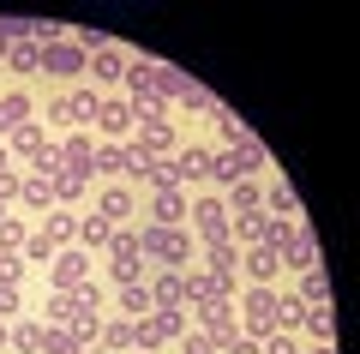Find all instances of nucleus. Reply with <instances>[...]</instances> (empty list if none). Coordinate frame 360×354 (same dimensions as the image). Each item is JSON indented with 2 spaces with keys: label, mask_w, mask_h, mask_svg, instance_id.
<instances>
[{
  "label": "nucleus",
  "mask_w": 360,
  "mask_h": 354,
  "mask_svg": "<svg viewBox=\"0 0 360 354\" xmlns=\"http://www.w3.org/2000/svg\"><path fill=\"white\" fill-rule=\"evenodd\" d=\"M132 139H139V144H144L150 156H162V163H168V156L180 151V144H186V139H180V127H174V120H139V132H132Z\"/></svg>",
  "instance_id": "obj_15"
},
{
  "label": "nucleus",
  "mask_w": 360,
  "mask_h": 354,
  "mask_svg": "<svg viewBox=\"0 0 360 354\" xmlns=\"http://www.w3.org/2000/svg\"><path fill=\"white\" fill-rule=\"evenodd\" d=\"M210 144H198V139H186L174 156H168V168H174V180H180V192H193V187H210Z\"/></svg>",
  "instance_id": "obj_8"
},
{
  "label": "nucleus",
  "mask_w": 360,
  "mask_h": 354,
  "mask_svg": "<svg viewBox=\"0 0 360 354\" xmlns=\"http://www.w3.org/2000/svg\"><path fill=\"white\" fill-rule=\"evenodd\" d=\"M295 210H300L295 187H288L283 175H270V180H264V216H283V222H295Z\"/></svg>",
  "instance_id": "obj_23"
},
{
  "label": "nucleus",
  "mask_w": 360,
  "mask_h": 354,
  "mask_svg": "<svg viewBox=\"0 0 360 354\" xmlns=\"http://www.w3.org/2000/svg\"><path fill=\"white\" fill-rule=\"evenodd\" d=\"M276 294L283 289H240L234 294V324H240V336L264 342L276 330Z\"/></svg>",
  "instance_id": "obj_2"
},
{
  "label": "nucleus",
  "mask_w": 360,
  "mask_h": 354,
  "mask_svg": "<svg viewBox=\"0 0 360 354\" xmlns=\"http://www.w3.org/2000/svg\"><path fill=\"white\" fill-rule=\"evenodd\" d=\"M66 102H72V132H90V127H96V108H103V90H96V84L66 90Z\"/></svg>",
  "instance_id": "obj_22"
},
{
  "label": "nucleus",
  "mask_w": 360,
  "mask_h": 354,
  "mask_svg": "<svg viewBox=\"0 0 360 354\" xmlns=\"http://www.w3.org/2000/svg\"><path fill=\"white\" fill-rule=\"evenodd\" d=\"M6 151H13V163H25V168H37L42 156L54 151V139H49V127H42V120H30V127H18L13 139H6Z\"/></svg>",
  "instance_id": "obj_12"
},
{
  "label": "nucleus",
  "mask_w": 360,
  "mask_h": 354,
  "mask_svg": "<svg viewBox=\"0 0 360 354\" xmlns=\"http://www.w3.org/2000/svg\"><path fill=\"white\" fill-rule=\"evenodd\" d=\"M30 120H37V96H30L25 84H6L0 90V144L13 139L18 127H30Z\"/></svg>",
  "instance_id": "obj_11"
},
{
  "label": "nucleus",
  "mask_w": 360,
  "mask_h": 354,
  "mask_svg": "<svg viewBox=\"0 0 360 354\" xmlns=\"http://www.w3.org/2000/svg\"><path fill=\"white\" fill-rule=\"evenodd\" d=\"M103 277H108V289H132V282H144V258H108Z\"/></svg>",
  "instance_id": "obj_33"
},
{
  "label": "nucleus",
  "mask_w": 360,
  "mask_h": 354,
  "mask_svg": "<svg viewBox=\"0 0 360 354\" xmlns=\"http://www.w3.org/2000/svg\"><path fill=\"white\" fill-rule=\"evenodd\" d=\"M90 277H96V258H90L84 246H60V253L49 258V289L54 294H78Z\"/></svg>",
  "instance_id": "obj_6"
},
{
  "label": "nucleus",
  "mask_w": 360,
  "mask_h": 354,
  "mask_svg": "<svg viewBox=\"0 0 360 354\" xmlns=\"http://www.w3.org/2000/svg\"><path fill=\"white\" fill-rule=\"evenodd\" d=\"M115 306H120V318H144L150 312V289H144V282H132V289H115Z\"/></svg>",
  "instance_id": "obj_35"
},
{
  "label": "nucleus",
  "mask_w": 360,
  "mask_h": 354,
  "mask_svg": "<svg viewBox=\"0 0 360 354\" xmlns=\"http://www.w3.org/2000/svg\"><path fill=\"white\" fill-rule=\"evenodd\" d=\"M307 354H336V342H307Z\"/></svg>",
  "instance_id": "obj_51"
},
{
  "label": "nucleus",
  "mask_w": 360,
  "mask_h": 354,
  "mask_svg": "<svg viewBox=\"0 0 360 354\" xmlns=\"http://www.w3.org/2000/svg\"><path fill=\"white\" fill-rule=\"evenodd\" d=\"M205 120L217 127V144H210V151H234V144H246V139H252V127H246V120H240L234 108H222V102L205 114Z\"/></svg>",
  "instance_id": "obj_16"
},
{
  "label": "nucleus",
  "mask_w": 360,
  "mask_h": 354,
  "mask_svg": "<svg viewBox=\"0 0 360 354\" xmlns=\"http://www.w3.org/2000/svg\"><path fill=\"white\" fill-rule=\"evenodd\" d=\"M18 180H25L18 168H0V204H13V198H18Z\"/></svg>",
  "instance_id": "obj_49"
},
{
  "label": "nucleus",
  "mask_w": 360,
  "mask_h": 354,
  "mask_svg": "<svg viewBox=\"0 0 360 354\" xmlns=\"http://www.w3.org/2000/svg\"><path fill=\"white\" fill-rule=\"evenodd\" d=\"M13 354H42V318H13Z\"/></svg>",
  "instance_id": "obj_36"
},
{
  "label": "nucleus",
  "mask_w": 360,
  "mask_h": 354,
  "mask_svg": "<svg viewBox=\"0 0 360 354\" xmlns=\"http://www.w3.org/2000/svg\"><path fill=\"white\" fill-rule=\"evenodd\" d=\"M264 168H270V151L258 139H246V144H234V151H217L210 156V187H234V180H264Z\"/></svg>",
  "instance_id": "obj_1"
},
{
  "label": "nucleus",
  "mask_w": 360,
  "mask_h": 354,
  "mask_svg": "<svg viewBox=\"0 0 360 354\" xmlns=\"http://www.w3.org/2000/svg\"><path fill=\"white\" fill-rule=\"evenodd\" d=\"M42 127H49V132H72V102H66V96H49V108H42Z\"/></svg>",
  "instance_id": "obj_40"
},
{
  "label": "nucleus",
  "mask_w": 360,
  "mask_h": 354,
  "mask_svg": "<svg viewBox=\"0 0 360 354\" xmlns=\"http://www.w3.org/2000/svg\"><path fill=\"white\" fill-rule=\"evenodd\" d=\"M300 301H307V306H330V277H324V270L319 265H312V270H300Z\"/></svg>",
  "instance_id": "obj_34"
},
{
  "label": "nucleus",
  "mask_w": 360,
  "mask_h": 354,
  "mask_svg": "<svg viewBox=\"0 0 360 354\" xmlns=\"http://www.w3.org/2000/svg\"><path fill=\"white\" fill-rule=\"evenodd\" d=\"M72 312H78L72 294H54V289H49V301H42V324H66Z\"/></svg>",
  "instance_id": "obj_42"
},
{
  "label": "nucleus",
  "mask_w": 360,
  "mask_h": 354,
  "mask_svg": "<svg viewBox=\"0 0 360 354\" xmlns=\"http://www.w3.org/2000/svg\"><path fill=\"white\" fill-rule=\"evenodd\" d=\"M30 258H37L42 270H49V258H54V246H49V234H42V228H30V241H25V265Z\"/></svg>",
  "instance_id": "obj_44"
},
{
  "label": "nucleus",
  "mask_w": 360,
  "mask_h": 354,
  "mask_svg": "<svg viewBox=\"0 0 360 354\" xmlns=\"http://www.w3.org/2000/svg\"><path fill=\"white\" fill-rule=\"evenodd\" d=\"M217 354H258V342H252V336H234V342H222Z\"/></svg>",
  "instance_id": "obj_50"
},
{
  "label": "nucleus",
  "mask_w": 360,
  "mask_h": 354,
  "mask_svg": "<svg viewBox=\"0 0 360 354\" xmlns=\"http://www.w3.org/2000/svg\"><path fill=\"white\" fill-rule=\"evenodd\" d=\"M144 289H150V301H156V306H186L180 270H150V277H144Z\"/></svg>",
  "instance_id": "obj_28"
},
{
  "label": "nucleus",
  "mask_w": 360,
  "mask_h": 354,
  "mask_svg": "<svg viewBox=\"0 0 360 354\" xmlns=\"http://www.w3.org/2000/svg\"><path fill=\"white\" fill-rule=\"evenodd\" d=\"M6 348H13V324H0V354H6Z\"/></svg>",
  "instance_id": "obj_52"
},
{
  "label": "nucleus",
  "mask_w": 360,
  "mask_h": 354,
  "mask_svg": "<svg viewBox=\"0 0 360 354\" xmlns=\"http://www.w3.org/2000/svg\"><path fill=\"white\" fill-rule=\"evenodd\" d=\"M312 265H319V234H312L307 222H295V241H288V253H283V270L300 277V270H312Z\"/></svg>",
  "instance_id": "obj_17"
},
{
  "label": "nucleus",
  "mask_w": 360,
  "mask_h": 354,
  "mask_svg": "<svg viewBox=\"0 0 360 354\" xmlns=\"http://www.w3.org/2000/svg\"><path fill=\"white\" fill-rule=\"evenodd\" d=\"M300 330H307L312 342H336V306H307Z\"/></svg>",
  "instance_id": "obj_31"
},
{
  "label": "nucleus",
  "mask_w": 360,
  "mask_h": 354,
  "mask_svg": "<svg viewBox=\"0 0 360 354\" xmlns=\"http://www.w3.org/2000/svg\"><path fill=\"white\" fill-rule=\"evenodd\" d=\"M139 253L162 265V253H168V228H156V222H139Z\"/></svg>",
  "instance_id": "obj_39"
},
{
  "label": "nucleus",
  "mask_w": 360,
  "mask_h": 354,
  "mask_svg": "<svg viewBox=\"0 0 360 354\" xmlns=\"http://www.w3.org/2000/svg\"><path fill=\"white\" fill-rule=\"evenodd\" d=\"M193 265H198V241H193V228H168L162 270H193Z\"/></svg>",
  "instance_id": "obj_21"
},
{
  "label": "nucleus",
  "mask_w": 360,
  "mask_h": 354,
  "mask_svg": "<svg viewBox=\"0 0 360 354\" xmlns=\"http://www.w3.org/2000/svg\"><path fill=\"white\" fill-rule=\"evenodd\" d=\"M13 318H18V289L0 282V324H13Z\"/></svg>",
  "instance_id": "obj_48"
},
{
  "label": "nucleus",
  "mask_w": 360,
  "mask_h": 354,
  "mask_svg": "<svg viewBox=\"0 0 360 354\" xmlns=\"http://www.w3.org/2000/svg\"><path fill=\"white\" fill-rule=\"evenodd\" d=\"M108 241H115V222H103L96 210H84V216H78V246H84L90 258H96V253H108Z\"/></svg>",
  "instance_id": "obj_25"
},
{
  "label": "nucleus",
  "mask_w": 360,
  "mask_h": 354,
  "mask_svg": "<svg viewBox=\"0 0 360 354\" xmlns=\"http://www.w3.org/2000/svg\"><path fill=\"white\" fill-rule=\"evenodd\" d=\"M42 354H84V342L66 324H42Z\"/></svg>",
  "instance_id": "obj_37"
},
{
  "label": "nucleus",
  "mask_w": 360,
  "mask_h": 354,
  "mask_svg": "<svg viewBox=\"0 0 360 354\" xmlns=\"http://www.w3.org/2000/svg\"><path fill=\"white\" fill-rule=\"evenodd\" d=\"M49 187H54V204H60V210H78V204L90 198V180H84V175H72V168H60Z\"/></svg>",
  "instance_id": "obj_27"
},
{
  "label": "nucleus",
  "mask_w": 360,
  "mask_h": 354,
  "mask_svg": "<svg viewBox=\"0 0 360 354\" xmlns=\"http://www.w3.org/2000/svg\"><path fill=\"white\" fill-rule=\"evenodd\" d=\"M0 72H13L18 84H25V78H42V49L37 42H13V49H6V61H0Z\"/></svg>",
  "instance_id": "obj_18"
},
{
  "label": "nucleus",
  "mask_w": 360,
  "mask_h": 354,
  "mask_svg": "<svg viewBox=\"0 0 360 354\" xmlns=\"http://www.w3.org/2000/svg\"><path fill=\"white\" fill-rule=\"evenodd\" d=\"M240 277H246V289H276V282H283V265H276V253H264V246H246Z\"/></svg>",
  "instance_id": "obj_13"
},
{
  "label": "nucleus",
  "mask_w": 360,
  "mask_h": 354,
  "mask_svg": "<svg viewBox=\"0 0 360 354\" xmlns=\"http://www.w3.org/2000/svg\"><path fill=\"white\" fill-rule=\"evenodd\" d=\"M66 330H72V336L84 342V354H96V330H103V312H90V306H78V312L66 318Z\"/></svg>",
  "instance_id": "obj_32"
},
{
  "label": "nucleus",
  "mask_w": 360,
  "mask_h": 354,
  "mask_svg": "<svg viewBox=\"0 0 360 354\" xmlns=\"http://www.w3.org/2000/svg\"><path fill=\"white\" fill-rule=\"evenodd\" d=\"M0 282H25V253H0Z\"/></svg>",
  "instance_id": "obj_46"
},
{
  "label": "nucleus",
  "mask_w": 360,
  "mask_h": 354,
  "mask_svg": "<svg viewBox=\"0 0 360 354\" xmlns=\"http://www.w3.org/2000/svg\"><path fill=\"white\" fill-rule=\"evenodd\" d=\"M96 348H103V354H132V318H103Z\"/></svg>",
  "instance_id": "obj_30"
},
{
  "label": "nucleus",
  "mask_w": 360,
  "mask_h": 354,
  "mask_svg": "<svg viewBox=\"0 0 360 354\" xmlns=\"http://www.w3.org/2000/svg\"><path fill=\"white\" fill-rule=\"evenodd\" d=\"M25 241H30V228L18 222V216H6V222H0V253H25Z\"/></svg>",
  "instance_id": "obj_43"
},
{
  "label": "nucleus",
  "mask_w": 360,
  "mask_h": 354,
  "mask_svg": "<svg viewBox=\"0 0 360 354\" xmlns=\"http://www.w3.org/2000/svg\"><path fill=\"white\" fill-rule=\"evenodd\" d=\"M186 210H193V192H180V187L144 192V222H156V228H186Z\"/></svg>",
  "instance_id": "obj_9"
},
{
  "label": "nucleus",
  "mask_w": 360,
  "mask_h": 354,
  "mask_svg": "<svg viewBox=\"0 0 360 354\" xmlns=\"http://www.w3.org/2000/svg\"><path fill=\"white\" fill-rule=\"evenodd\" d=\"M54 151H60V168H72V175L90 180V156H96V132H66V139H54ZM96 187V180H90Z\"/></svg>",
  "instance_id": "obj_14"
},
{
  "label": "nucleus",
  "mask_w": 360,
  "mask_h": 354,
  "mask_svg": "<svg viewBox=\"0 0 360 354\" xmlns=\"http://www.w3.org/2000/svg\"><path fill=\"white\" fill-rule=\"evenodd\" d=\"M198 78H186L180 72V66H168V61H156V96L168 102V108H174V102H186V90H193Z\"/></svg>",
  "instance_id": "obj_26"
},
{
  "label": "nucleus",
  "mask_w": 360,
  "mask_h": 354,
  "mask_svg": "<svg viewBox=\"0 0 360 354\" xmlns=\"http://www.w3.org/2000/svg\"><path fill=\"white\" fill-rule=\"evenodd\" d=\"M288 241H295V222H283V216H270V222H264V241H258V246H264V253H276V265H283Z\"/></svg>",
  "instance_id": "obj_38"
},
{
  "label": "nucleus",
  "mask_w": 360,
  "mask_h": 354,
  "mask_svg": "<svg viewBox=\"0 0 360 354\" xmlns=\"http://www.w3.org/2000/svg\"><path fill=\"white\" fill-rule=\"evenodd\" d=\"M18 204H30V210L49 216V210H54V187H49V175H30V168H25V180H18Z\"/></svg>",
  "instance_id": "obj_29"
},
{
  "label": "nucleus",
  "mask_w": 360,
  "mask_h": 354,
  "mask_svg": "<svg viewBox=\"0 0 360 354\" xmlns=\"http://www.w3.org/2000/svg\"><path fill=\"white\" fill-rule=\"evenodd\" d=\"M6 216H13V210H6V204H0V222H6Z\"/></svg>",
  "instance_id": "obj_54"
},
{
  "label": "nucleus",
  "mask_w": 360,
  "mask_h": 354,
  "mask_svg": "<svg viewBox=\"0 0 360 354\" xmlns=\"http://www.w3.org/2000/svg\"><path fill=\"white\" fill-rule=\"evenodd\" d=\"M120 96H127V102H150L156 96V61H132L127 78H120ZM156 102H162V96H156Z\"/></svg>",
  "instance_id": "obj_19"
},
{
  "label": "nucleus",
  "mask_w": 360,
  "mask_h": 354,
  "mask_svg": "<svg viewBox=\"0 0 360 354\" xmlns=\"http://www.w3.org/2000/svg\"><path fill=\"white\" fill-rule=\"evenodd\" d=\"M90 210L103 216V222H115V228H132V222L144 216V198L127 187V180H103V187H96V204H90Z\"/></svg>",
  "instance_id": "obj_5"
},
{
  "label": "nucleus",
  "mask_w": 360,
  "mask_h": 354,
  "mask_svg": "<svg viewBox=\"0 0 360 354\" xmlns=\"http://www.w3.org/2000/svg\"><path fill=\"white\" fill-rule=\"evenodd\" d=\"M132 354H139V348H132Z\"/></svg>",
  "instance_id": "obj_55"
},
{
  "label": "nucleus",
  "mask_w": 360,
  "mask_h": 354,
  "mask_svg": "<svg viewBox=\"0 0 360 354\" xmlns=\"http://www.w3.org/2000/svg\"><path fill=\"white\" fill-rule=\"evenodd\" d=\"M127 66H132V54L120 49V42H103V49L90 54V72H84V84H96V90H120Z\"/></svg>",
  "instance_id": "obj_10"
},
{
  "label": "nucleus",
  "mask_w": 360,
  "mask_h": 354,
  "mask_svg": "<svg viewBox=\"0 0 360 354\" xmlns=\"http://www.w3.org/2000/svg\"><path fill=\"white\" fill-rule=\"evenodd\" d=\"M0 168H13V151H6V144H0Z\"/></svg>",
  "instance_id": "obj_53"
},
{
  "label": "nucleus",
  "mask_w": 360,
  "mask_h": 354,
  "mask_svg": "<svg viewBox=\"0 0 360 354\" xmlns=\"http://www.w3.org/2000/svg\"><path fill=\"white\" fill-rule=\"evenodd\" d=\"M174 348H180V354H217L205 330H186V336H174Z\"/></svg>",
  "instance_id": "obj_47"
},
{
  "label": "nucleus",
  "mask_w": 360,
  "mask_h": 354,
  "mask_svg": "<svg viewBox=\"0 0 360 354\" xmlns=\"http://www.w3.org/2000/svg\"><path fill=\"white\" fill-rule=\"evenodd\" d=\"M222 204H229V222L246 210H264V180H234V187H222Z\"/></svg>",
  "instance_id": "obj_20"
},
{
  "label": "nucleus",
  "mask_w": 360,
  "mask_h": 354,
  "mask_svg": "<svg viewBox=\"0 0 360 354\" xmlns=\"http://www.w3.org/2000/svg\"><path fill=\"white\" fill-rule=\"evenodd\" d=\"M84 72H90V54L72 42V30H66L54 49H42V78H49V84H72L78 90V84H84Z\"/></svg>",
  "instance_id": "obj_4"
},
{
  "label": "nucleus",
  "mask_w": 360,
  "mask_h": 354,
  "mask_svg": "<svg viewBox=\"0 0 360 354\" xmlns=\"http://www.w3.org/2000/svg\"><path fill=\"white\" fill-rule=\"evenodd\" d=\"M72 301H78V306H90V312H103V301H108V289H103V282H96V277H90L84 289L72 294Z\"/></svg>",
  "instance_id": "obj_45"
},
{
  "label": "nucleus",
  "mask_w": 360,
  "mask_h": 354,
  "mask_svg": "<svg viewBox=\"0 0 360 354\" xmlns=\"http://www.w3.org/2000/svg\"><path fill=\"white\" fill-rule=\"evenodd\" d=\"M186 228H193L198 253H205V246H222V241H229V204H222V192H193Z\"/></svg>",
  "instance_id": "obj_3"
},
{
  "label": "nucleus",
  "mask_w": 360,
  "mask_h": 354,
  "mask_svg": "<svg viewBox=\"0 0 360 354\" xmlns=\"http://www.w3.org/2000/svg\"><path fill=\"white\" fill-rule=\"evenodd\" d=\"M90 132H96L103 144H127L132 132H139V114H132V102L120 96V90H108L103 108H96V127H90Z\"/></svg>",
  "instance_id": "obj_7"
},
{
  "label": "nucleus",
  "mask_w": 360,
  "mask_h": 354,
  "mask_svg": "<svg viewBox=\"0 0 360 354\" xmlns=\"http://www.w3.org/2000/svg\"><path fill=\"white\" fill-rule=\"evenodd\" d=\"M37 228L49 234V246H54V253H60V246H78V216H72V210H60V204H54V210L42 216Z\"/></svg>",
  "instance_id": "obj_24"
},
{
  "label": "nucleus",
  "mask_w": 360,
  "mask_h": 354,
  "mask_svg": "<svg viewBox=\"0 0 360 354\" xmlns=\"http://www.w3.org/2000/svg\"><path fill=\"white\" fill-rule=\"evenodd\" d=\"M258 354H307V342H300L295 330H270V336L258 342Z\"/></svg>",
  "instance_id": "obj_41"
}]
</instances>
